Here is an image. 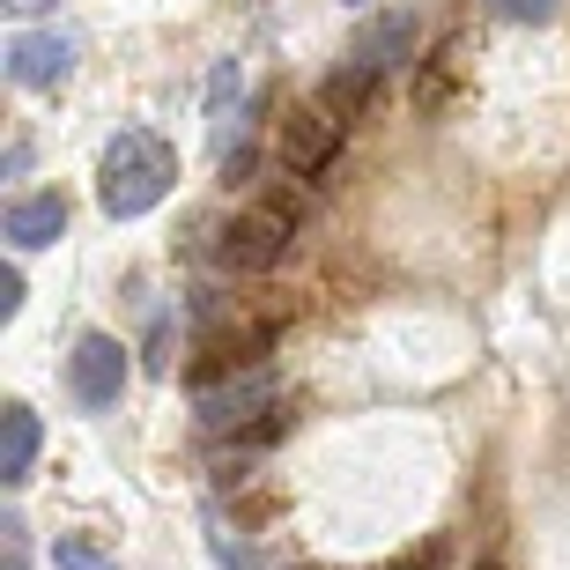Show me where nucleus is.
<instances>
[{
    "label": "nucleus",
    "instance_id": "f257e3e1",
    "mask_svg": "<svg viewBox=\"0 0 570 570\" xmlns=\"http://www.w3.org/2000/svg\"><path fill=\"white\" fill-rule=\"evenodd\" d=\"M170 186H178V148H170L164 134H148V127L111 134L105 164H97V208H105L111 223L148 215L156 200H170Z\"/></svg>",
    "mask_w": 570,
    "mask_h": 570
},
{
    "label": "nucleus",
    "instance_id": "f03ea898",
    "mask_svg": "<svg viewBox=\"0 0 570 570\" xmlns=\"http://www.w3.org/2000/svg\"><path fill=\"white\" fill-rule=\"evenodd\" d=\"M289 237H296L289 208H245L215 230V259L230 275H275L282 259H289Z\"/></svg>",
    "mask_w": 570,
    "mask_h": 570
},
{
    "label": "nucleus",
    "instance_id": "7ed1b4c3",
    "mask_svg": "<svg viewBox=\"0 0 570 570\" xmlns=\"http://www.w3.org/2000/svg\"><path fill=\"white\" fill-rule=\"evenodd\" d=\"M193 407H200V423H208V430H245V423H259V415H275V407H282V385H275L267 363H253V371L200 379V385H193Z\"/></svg>",
    "mask_w": 570,
    "mask_h": 570
},
{
    "label": "nucleus",
    "instance_id": "20e7f679",
    "mask_svg": "<svg viewBox=\"0 0 570 570\" xmlns=\"http://www.w3.org/2000/svg\"><path fill=\"white\" fill-rule=\"evenodd\" d=\"M67 393H75L89 415L119 407V393H127V348H119L111 334H82L75 356H67Z\"/></svg>",
    "mask_w": 570,
    "mask_h": 570
},
{
    "label": "nucleus",
    "instance_id": "39448f33",
    "mask_svg": "<svg viewBox=\"0 0 570 570\" xmlns=\"http://www.w3.org/2000/svg\"><path fill=\"white\" fill-rule=\"evenodd\" d=\"M75 60H82V45L67 38V30H22L8 45V82L16 89H60L75 75Z\"/></svg>",
    "mask_w": 570,
    "mask_h": 570
},
{
    "label": "nucleus",
    "instance_id": "423d86ee",
    "mask_svg": "<svg viewBox=\"0 0 570 570\" xmlns=\"http://www.w3.org/2000/svg\"><path fill=\"white\" fill-rule=\"evenodd\" d=\"M334 156H341V119L326 105H296L289 119H282V164H289L296 178H318Z\"/></svg>",
    "mask_w": 570,
    "mask_h": 570
},
{
    "label": "nucleus",
    "instance_id": "0eeeda50",
    "mask_svg": "<svg viewBox=\"0 0 570 570\" xmlns=\"http://www.w3.org/2000/svg\"><path fill=\"white\" fill-rule=\"evenodd\" d=\"M415 45H423V16H415V8H385V16H371V22L356 30V52H348V60L393 75V67L415 60Z\"/></svg>",
    "mask_w": 570,
    "mask_h": 570
},
{
    "label": "nucleus",
    "instance_id": "6e6552de",
    "mask_svg": "<svg viewBox=\"0 0 570 570\" xmlns=\"http://www.w3.org/2000/svg\"><path fill=\"white\" fill-rule=\"evenodd\" d=\"M0 237H8L16 253H45V245H60V237H67V200H60V193H22V200H8Z\"/></svg>",
    "mask_w": 570,
    "mask_h": 570
},
{
    "label": "nucleus",
    "instance_id": "1a4fd4ad",
    "mask_svg": "<svg viewBox=\"0 0 570 570\" xmlns=\"http://www.w3.org/2000/svg\"><path fill=\"white\" fill-rule=\"evenodd\" d=\"M30 460H38V407L8 401L0 407V482H30Z\"/></svg>",
    "mask_w": 570,
    "mask_h": 570
},
{
    "label": "nucleus",
    "instance_id": "9d476101",
    "mask_svg": "<svg viewBox=\"0 0 570 570\" xmlns=\"http://www.w3.org/2000/svg\"><path fill=\"white\" fill-rule=\"evenodd\" d=\"M371 89H379V67H363V60H348L341 67V75H326V89H318V105L334 111L341 127H348V119H356L363 105H371Z\"/></svg>",
    "mask_w": 570,
    "mask_h": 570
},
{
    "label": "nucleus",
    "instance_id": "9b49d317",
    "mask_svg": "<svg viewBox=\"0 0 570 570\" xmlns=\"http://www.w3.org/2000/svg\"><path fill=\"white\" fill-rule=\"evenodd\" d=\"M52 563L60 570H119V556H111L105 541H89V533H60V541H52Z\"/></svg>",
    "mask_w": 570,
    "mask_h": 570
},
{
    "label": "nucleus",
    "instance_id": "f8f14e48",
    "mask_svg": "<svg viewBox=\"0 0 570 570\" xmlns=\"http://www.w3.org/2000/svg\"><path fill=\"white\" fill-rule=\"evenodd\" d=\"M237 89H245V82H237V67L223 60V67H215V82H208V127H215V148H223V156H230V97H237Z\"/></svg>",
    "mask_w": 570,
    "mask_h": 570
},
{
    "label": "nucleus",
    "instance_id": "ddd939ff",
    "mask_svg": "<svg viewBox=\"0 0 570 570\" xmlns=\"http://www.w3.org/2000/svg\"><path fill=\"white\" fill-rule=\"evenodd\" d=\"M489 8H497L504 22H533V30H541V22H556V0H489Z\"/></svg>",
    "mask_w": 570,
    "mask_h": 570
},
{
    "label": "nucleus",
    "instance_id": "4468645a",
    "mask_svg": "<svg viewBox=\"0 0 570 570\" xmlns=\"http://www.w3.org/2000/svg\"><path fill=\"white\" fill-rule=\"evenodd\" d=\"M0 570H30V549H22V519H0Z\"/></svg>",
    "mask_w": 570,
    "mask_h": 570
},
{
    "label": "nucleus",
    "instance_id": "2eb2a0df",
    "mask_svg": "<svg viewBox=\"0 0 570 570\" xmlns=\"http://www.w3.org/2000/svg\"><path fill=\"white\" fill-rule=\"evenodd\" d=\"M393 570H444V541H430L423 556H401V563H393Z\"/></svg>",
    "mask_w": 570,
    "mask_h": 570
},
{
    "label": "nucleus",
    "instance_id": "dca6fc26",
    "mask_svg": "<svg viewBox=\"0 0 570 570\" xmlns=\"http://www.w3.org/2000/svg\"><path fill=\"white\" fill-rule=\"evenodd\" d=\"M0 8H16V16H38V8H52V0H0Z\"/></svg>",
    "mask_w": 570,
    "mask_h": 570
},
{
    "label": "nucleus",
    "instance_id": "f3484780",
    "mask_svg": "<svg viewBox=\"0 0 570 570\" xmlns=\"http://www.w3.org/2000/svg\"><path fill=\"white\" fill-rule=\"evenodd\" d=\"M474 570H504V563H474Z\"/></svg>",
    "mask_w": 570,
    "mask_h": 570
},
{
    "label": "nucleus",
    "instance_id": "a211bd4d",
    "mask_svg": "<svg viewBox=\"0 0 570 570\" xmlns=\"http://www.w3.org/2000/svg\"><path fill=\"white\" fill-rule=\"evenodd\" d=\"M348 8H363V0H348Z\"/></svg>",
    "mask_w": 570,
    "mask_h": 570
}]
</instances>
